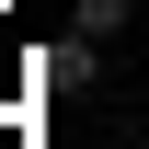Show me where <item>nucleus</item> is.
<instances>
[{
	"instance_id": "nucleus-1",
	"label": "nucleus",
	"mask_w": 149,
	"mask_h": 149,
	"mask_svg": "<svg viewBox=\"0 0 149 149\" xmlns=\"http://www.w3.org/2000/svg\"><path fill=\"white\" fill-rule=\"evenodd\" d=\"M92 80H103V46L92 35H57L46 46V92H92Z\"/></svg>"
}]
</instances>
